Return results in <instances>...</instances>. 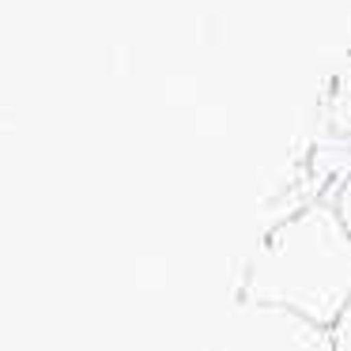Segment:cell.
<instances>
[{
	"mask_svg": "<svg viewBox=\"0 0 351 351\" xmlns=\"http://www.w3.org/2000/svg\"><path fill=\"white\" fill-rule=\"evenodd\" d=\"M332 328L351 302V234L332 200H306L250 250L238 295Z\"/></svg>",
	"mask_w": 351,
	"mask_h": 351,
	"instance_id": "obj_1",
	"label": "cell"
},
{
	"mask_svg": "<svg viewBox=\"0 0 351 351\" xmlns=\"http://www.w3.org/2000/svg\"><path fill=\"white\" fill-rule=\"evenodd\" d=\"M212 351H332V336L291 310L234 298Z\"/></svg>",
	"mask_w": 351,
	"mask_h": 351,
	"instance_id": "obj_2",
	"label": "cell"
},
{
	"mask_svg": "<svg viewBox=\"0 0 351 351\" xmlns=\"http://www.w3.org/2000/svg\"><path fill=\"white\" fill-rule=\"evenodd\" d=\"M336 204V212H340V219H343V227H348V234H351V174L343 178L340 185L332 189V197H328Z\"/></svg>",
	"mask_w": 351,
	"mask_h": 351,
	"instance_id": "obj_3",
	"label": "cell"
},
{
	"mask_svg": "<svg viewBox=\"0 0 351 351\" xmlns=\"http://www.w3.org/2000/svg\"><path fill=\"white\" fill-rule=\"evenodd\" d=\"M328 336H332V351H351V302L340 313V321L328 328Z\"/></svg>",
	"mask_w": 351,
	"mask_h": 351,
	"instance_id": "obj_4",
	"label": "cell"
}]
</instances>
